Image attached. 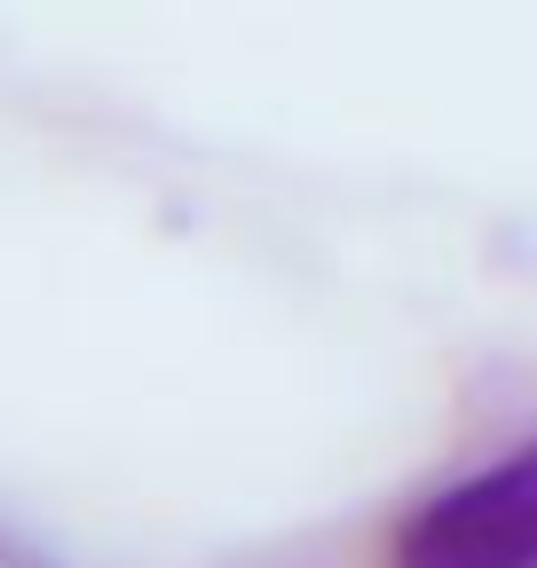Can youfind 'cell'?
<instances>
[{
	"instance_id": "cell-1",
	"label": "cell",
	"mask_w": 537,
	"mask_h": 568,
	"mask_svg": "<svg viewBox=\"0 0 537 568\" xmlns=\"http://www.w3.org/2000/svg\"><path fill=\"white\" fill-rule=\"evenodd\" d=\"M395 568H537V443L435 489L395 529Z\"/></svg>"
}]
</instances>
